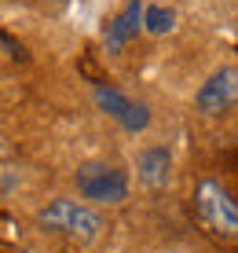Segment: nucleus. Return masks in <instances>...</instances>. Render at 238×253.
<instances>
[{"instance_id": "f257e3e1", "label": "nucleus", "mask_w": 238, "mask_h": 253, "mask_svg": "<svg viewBox=\"0 0 238 253\" xmlns=\"http://www.w3.org/2000/svg\"><path fill=\"white\" fill-rule=\"evenodd\" d=\"M37 228L51 231V235H66L74 242H95L103 231V216L92 206L74 202V198H51L37 213Z\"/></svg>"}, {"instance_id": "f03ea898", "label": "nucleus", "mask_w": 238, "mask_h": 253, "mask_svg": "<svg viewBox=\"0 0 238 253\" xmlns=\"http://www.w3.org/2000/svg\"><path fill=\"white\" fill-rule=\"evenodd\" d=\"M195 213H198L201 228L213 231L216 239H238V202L227 195L224 184H216V180H198Z\"/></svg>"}, {"instance_id": "7ed1b4c3", "label": "nucleus", "mask_w": 238, "mask_h": 253, "mask_svg": "<svg viewBox=\"0 0 238 253\" xmlns=\"http://www.w3.org/2000/svg\"><path fill=\"white\" fill-rule=\"evenodd\" d=\"M74 184L81 191V198L95 206H118L128 198V176L125 169L118 165H107V162H84L81 169L74 172Z\"/></svg>"}, {"instance_id": "20e7f679", "label": "nucleus", "mask_w": 238, "mask_h": 253, "mask_svg": "<svg viewBox=\"0 0 238 253\" xmlns=\"http://www.w3.org/2000/svg\"><path fill=\"white\" fill-rule=\"evenodd\" d=\"M195 107L205 118H220L227 110H235L238 107V66H220L216 74H209L195 95Z\"/></svg>"}, {"instance_id": "39448f33", "label": "nucleus", "mask_w": 238, "mask_h": 253, "mask_svg": "<svg viewBox=\"0 0 238 253\" xmlns=\"http://www.w3.org/2000/svg\"><path fill=\"white\" fill-rule=\"evenodd\" d=\"M92 99H95V107H99L103 114H110L121 128H125V132H143V128L151 125V110H147L143 103L128 99L125 92L110 88V84H95Z\"/></svg>"}, {"instance_id": "423d86ee", "label": "nucleus", "mask_w": 238, "mask_h": 253, "mask_svg": "<svg viewBox=\"0 0 238 253\" xmlns=\"http://www.w3.org/2000/svg\"><path fill=\"white\" fill-rule=\"evenodd\" d=\"M139 30H143V4H139V0H128V4L121 7V11L114 15L110 22H107V33H103V48H107L110 55H118V51L125 48Z\"/></svg>"}, {"instance_id": "0eeeda50", "label": "nucleus", "mask_w": 238, "mask_h": 253, "mask_svg": "<svg viewBox=\"0 0 238 253\" xmlns=\"http://www.w3.org/2000/svg\"><path fill=\"white\" fill-rule=\"evenodd\" d=\"M136 169H139V180H143L151 191L165 187V184H169V176H172V154H169V147H147V151L136 158Z\"/></svg>"}, {"instance_id": "6e6552de", "label": "nucleus", "mask_w": 238, "mask_h": 253, "mask_svg": "<svg viewBox=\"0 0 238 253\" xmlns=\"http://www.w3.org/2000/svg\"><path fill=\"white\" fill-rule=\"evenodd\" d=\"M176 26V11L172 7H143V30L154 33V37H161V33H169Z\"/></svg>"}, {"instance_id": "1a4fd4ad", "label": "nucleus", "mask_w": 238, "mask_h": 253, "mask_svg": "<svg viewBox=\"0 0 238 253\" xmlns=\"http://www.w3.org/2000/svg\"><path fill=\"white\" fill-rule=\"evenodd\" d=\"M19 63H26V48L19 41H11L7 33H0V74L11 70V66H19Z\"/></svg>"}, {"instance_id": "9d476101", "label": "nucleus", "mask_w": 238, "mask_h": 253, "mask_svg": "<svg viewBox=\"0 0 238 253\" xmlns=\"http://www.w3.org/2000/svg\"><path fill=\"white\" fill-rule=\"evenodd\" d=\"M0 151H4V136H0Z\"/></svg>"}]
</instances>
